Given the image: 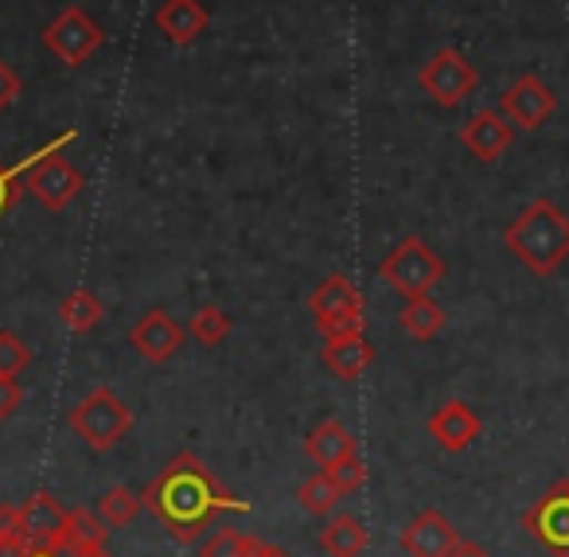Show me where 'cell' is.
<instances>
[{"instance_id": "1", "label": "cell", "mask_w": 569, "mask_h": 557, "mask_svg": "<svg viewBox=\"0 0 569 557\" xmlns=\"http://www.w3.org/2000/svg\"><path fill=\"white\" fill-rule=\"evenodd\" d=\"M144 510L172 534L180 546H196L207 538L214 518L222 515H250V499H238L234 491L214 479L199 456L180 452L160 468L157 479H149L141 491Z\"/></svg>"}, {"instance_id": "2", "label": "cell", "mask_w": 569, "mask_h": 557, "mask_svg": "<svg viewBox=\"0 0 569 557\" xmlns=\"http://www.w3.org/2000/svg\"><path fill=\"white\" fill-rule=\"evenodd\" d=\"M503 246L535 277H553L569 258V215L553 199H535L503 230Z\"/></svg>"}, {"instance_id": "3", "label": "cell", "mask_w": 569, "mask_h": 557, "mask_svg": "<svg viewBox=\"0 0 569 557\" xmlns=\"http://www.w3.org/2000/svg\"><path fill=\"white\" fill-rule=\"evenodd\" d=\"M71 432L90 448L94 456H106L133 432V409L121 401V394H113L110 386H94L82 401H74L67 414Z\"/></svg>"}, {"instance_id": "4", "label": "cell", "mask_w": 569, "mask_h": 557, "mask_svg": "<svg viewBox=\"0 0 569 557\" xmlns=\"http://www.w3.org/2000/svg\"><path fill=\"white\" fill-rule=\"evenodd\" d=\"M379 281H387L402 300L429 297L445 281V258L418 235H406L387 258L379 261Z\"/></svg>"}, {"instance_id": "5", "label": "cell", "mask_w": 569, "mask_h": 557, "mask_svg": "<svg viewBox=\"0 0 569 557\" xmlns=\"http://www.w3.org/2000/svg\"><path fill=\"white\" fill-rule=\"evenodd\" d=\"M40 43L51 59H59L63 67H82L90 63V56H98L106 43V28L90 17L79 4H67L59 17L48 20V28L40 32Z\"/></svg>"}, {"instance_id": "6", "label": "cell", "mask_w": 569, "mask_h": 557, "mask_svg": "<svg viewBox=\"0 0 569 557\" xmlns=\"http://www.w3.org/2000/svg\"><path fill=\"white\" fill-rule=\"evenodd\" d=\"M418 87H421V95H426L429 102L441 106V110H457L465 98L476 95L480 74H476V67L468 63L457 48H441L421 63Z\"/></svg>"}, {"instance_id": "7", "label": "cell", "mask_w": 569, "mask_h": 557, "mask_svg": "<svg viewBox=\"0 0 569 557\" xmlns=\"http://www.w3.org/2000/svg\"><path fill=\"white\" fill-rule=\"evenodd\" d=\"M309 312L317 320L320 336H343V331H363V292L343 273H332L312 289Z\"/></svg>"}, {"instance_id": "8", "label": "cell", "mask_w": 569, "mask_h": 557, "mask_svg": "<svg viewBox=\"0 0 569 557\" xmlns=\"http://www.w3.org/2000/svg\"><path fill=\"white\" fill-rule=\"evenodd\" d=\"M24 188H28V196L43 207V211L59 215L82 196V188H87V176H82L79 168L63 157V152H51V157H43L40 165L28 172Z\"/></svg>"}, {"instance_id": "9", "label": "cell", "mask_w": 569, "mask_h": 557, "mask_svg": "<svg viewBox=\"0 0 569 557\" xmlns=\"http://www.w3.org/2000/svg\"><path fill=\"white\" fill-rule=\"evenodd\" d=\"M553 110H558V95H553L538 74H519V79L499 95V113H503L515 129H527V133L542 129L546 121L553 118Z\"/></svg>"}, {"instance_id": "10", "label": "cell", "mask_w": 569, "mask_h": 557, "mask_svg": "<svg viewBox=\"0 0 569 557\" xmlns=\"http://www.w3.org/2000/svg\"><path fill=\"white\" fill-rule=\"evenodd\" d=\"M522 526L538 546H546L553 557H569V484H553L535 507L522 515Z\"/></svg>"}, {"instance_id": "11", "label": "cell", "mask_w": 569, "mask_h": 557, "mask_svg": "<svg viewBox=\"0 0 569 557\" xmlns=\"http://www.w3.org/2000/svg\"><path fill=\"white\" fill-rule=\"evenodd\" d=\"M457 541H460L457 526L433 507L418 510V515L410 518V526L398 534V546H402L406 557H449Z\"/></svg>"}, {"instance_id": "12", "label": "cell", "mask_w": 569, "mask_h": 557, "mask_svg": "<svg viewBox=\"0 0 569 557\" xmlns=\"http://www.w3.org/2000/svg\"><path fill=\"white\" fill-rule=\"evenodd\" d=\"M129 347L141 355L144 362H168L183 347V328L164 312V308H149L141 320L129 328Z\"/></svg>"}, {"instance_id": "13", "label": "cell", "mask_w": 569, "mask_h": 557, "mask_svg": "<svg viewBox=\"0 0 569 557\" xmlns=\"http://www.w3.org/2000/svg\"><path fill=\"white\" fill-rule=\"evenodd\" d=\"M426 429H429V437L445 448V452H465V448L483 432V421L476 417V409L468 406V401L449 398L429 414Z\"/></svg>"}, {"instance_id": "14", "label": "cell", "mask_w": 569, "mask_h": 557, "mask_svg": "<svg viewBox=\"0 0 569 557\" xmlns=\"http://www.w3.org/2000/svg\"><path fill=\"white\" fill-rule=\"evenodd\" d=\"M515 141V126L499 110H480L460 126V145L472 152L480 165H496Z\"/></svg>"}, {"instance_id": "15", "label": "cell", "mask_w": 569, "mask_h": 557, "mask_svg": "<svg viewBox=\"0 0 569 557\" xmlns=\"http://www.w3.org/2000/svg\"><path fill=\"white\" fill-rule=\"evenodd\" d=\"M320 362L328 367V375H336L340 382H356L359 375H367L375 362V344L363 331H343V336H325L320 347Z\"/></svg>"}, {"instance_id": "16", "label": "cell", "mask_w": 569, "mask_h": 557, "mask_svg": "<svg viewBox=\"0 0 569 557\" xmlns=\"http://www.w3.org/2000/svg\"><path fill=\"white\" fill-rule=\"evenodd\" d=\"M152 24H157V32L172 48H188V43H196L207 32L211 17H207V9L199 0H164L157 9V17H152Z\"/></svg>"}, {"instance_id": "17", "label": "cell", "mask_w": 569, "mask_h": 557, "mask_svg": "<svg viewBox=\"0 0 569 557\" xmlns=\"http://www.w3.org/2000/svg\"><path fill=\"white\" fill-rule=\"evenodd\" d=\"M20 515H24V534L32 546H59V530H63V523H67V507L56 499V491L36 487V491L20 503Z\"/></svg>"}, {"instance_id": "18", "label": "cell", "mask_w": 569, "mask_h": 557, "mask_svg": "<svg viewBox=\"0 0 569 557\" xmlns=\"http://www.w3.org/2000/svg\"><path fill=\"white\" fill-rule=\"evenodd\" d=\"M305 452H309V460L320 464V468H332V464H343V460H351V456H359V440L340 417H325V421L305 437Z\"/></svg>"}, {"instance_id": "19", "label": "cell", "mask_w": 569, "mask_h": 557, "mask_svg": "<svg viewBox=\"0 0 569 557\" xmlns=\"http://www.w3.org/2000/svg\"><path fill=\"white\" fill-rule=\"evenodd\" d=\"M106 538H110V526L98 518V510L90 507H71L67 510V523L59 530V546L74 557H98L106 554Z\"/></svg>"}, {"instance_id": "20", "label": "cell", "mask_w": 569, "mask_h": 557, "mask_svg": "<svg viewBox=\"0 0 569 557\" xmlns=\"http://www.w3.org/2000/svg\"><path fill=\"white\" fill-rule=\"evenodd\" d=\"M71 141H79V129H63L59 137H51L48 145H40L36 152H28L24 160H17V165H0V219L17 207V199H20V180H24L28 172H32L36 165H40L43 157H51V152H63Z\"/></svg>"}, {"instance_id": "21", "label": "cell", "mask_w": 569, "mask_h": 557, "mask_svg": "<svg viewBox=\"0 0 569 557\" xmlns=\"http://www.w3.org/2000/svg\"><path fill=\"white\" fill-rule=\"evenodd\" d=\"M320 549H325L328 557H363L367 549V526L359 523L356 515H328V523L320 526Z\"/></svg>"}, {"instance_id": "22", "label": "cell", "mask_w": 569, "mask_h": 557, "mask_svg": "<svg viewBox=\"0 0 569 557\" xmlns=\"http://www.w3.org/2000/svg\"><path fill=\"white\" fill-rule=\"evenodd\" d=\"M102 320H106L102 297L90 292V289H82V285L59 300V324H63L67 331H74V336H87V331H94Z\"/></svg>"}, {"instance_id": "23", "label": "cell", "mask_w": 569, "mask_h": 557, "mask_svg": "<svg viewBox=\"0 0 569 557\" xmlns=\"http://www.w3.org/2000/svg\"><path fill=\"white\" fill-rule=\"evenodd\" d=\"M398 328H402L410 339H418V344H426V339L441 336L445 308L437 305L433 297H410L402 305V312H398Z\"/></svg>"}, {"instance_id": "24", "label": "cell", "mask_w": 569, "mask_h": 557, "mask_svg": "<svg viewBox=\"0 0 569 557\" xmlns=\"http://www.w3.org/2000/svg\"><path fill=\"white\" fill-rule=\"evenodd\" d=\"M94 510H98V518L110 526V530H126V526H133L137 515L144 510V499L133 491V487L118 484V487H110V491L98 495V507Z\"/></svg>"}, {"instance_id": "25", "label": "cell", "mask_w": 569, "mask_h": 557, "mask_svg": "<svg viewBox=\"0 0 569 557\" xmlns=\"http://www.w3.org/2000/svg\"><path fill=\"white\" fill-rule=\"evenodd\" d=\"M230 331H234V316H230L227 308H219V305L196 308V312H191V320H188V336L196 339V344H203V347L227 344Z\"/></svg>"}, {"instance_id": "26", "label": "cell", "mask_w": 569, "mask_h": 557, "mask_svg": "<svg viewBox=\"0 0 569 557\" xmlns=\"http://www.w3.org/2000/svg\"><path fill=\"white\" fill-rule=\"evenodd\" d=\"M340 499H343V491L340 487L328 479V471L320 468L317 476H309L301 487H297V503H301V510H309V515H317V518H328L336 507H340Z\"/></svg>"}, {"instance_id": "27", "label": "cell", "mask_w": 569, "mask_h": 557, "mask_svg": "<svg viewBox=\"0 0 569 557\" xmlns=\"http://www.w3.org/2000/svg\"><path fill=\"white\" fill-rule=\"evenodd\" d=\"M258 546L261 541L253 534H242L234 526H219V530L199 541V557H253Z\"/></svg>"}, {"instance_id": "28", "label": "cell", "mask_w": 569, "mask_h": 557, "mask_svg": "<svg viewBox=\"0 0 569 557\" xmlns=\"http://www.w3.org/2000/svg\"><path fill=\"white\" fill-rule=\"evenodd\" d=\"M36 351L12 328H0V378H20L32 367Z\"/></svg>"}, {"instance_id": "29", "label": "cell", "mask_w": 569, "mask_h": 557, "mask_svg": "<svg viewBox=\"0 0 569 557\" xmlns=\"http://www.w3.org/2000/svg\"><path fill=\"white\" fill-rule=\"evenodd\" d=\"M325 471H328V479H332V484L340 487L343 495L359 491V487L367 484V464L359 460V456H351V460H343V464H332V468H325Z\"/></svg>"}, {"instance_id": "30", "label": "cell", "mask_w": 569, "mask_h": 557, "mask_svg": "<svg viewBox=\"0 0 569 557\" xmlns=\"http://www.w3.org/2000/svg\"><path fill=\"white\" fill-rule=\"evenodd\" d=\"M0 541H28L20 503H4V507H0Z\"/></svg>"}, {"instance_id": "31", "label": "cell", "mask_w": 569, "mask_h": 557, "mask_svg": "<svg viewBox=\"0 0 569 557\" xmlns=\"http://www.w3.org/2000/svg\"><path fill=\"white\" fill-rule=\"evenodd\" d=\"M0 557H74L63 546H32V541H0Z\"/></svg>"}, {"instance_id": "32", "label": "cell", "mask_w": 569, "mask_h": 557, "mask_svg": "<svg viewBox=\"0 0 569 557\" xmlns=\"http://www.w3.org/2000/svg\"><path fill=\"white\" fill-rule=\"evenodd\" d=\"M20 406H24V386H20V378H0V421H9Z\"/></svg>"}, {"instance_id": "33", "label": "cell", "mask_w": 569, "mask_h": 557, "mask_svg": "<svg viewBox=\"0 0 569 557\" xmlns=\"http://www.w3.org/2000/svg\"><path fill=\"white\" fill-rule=\"evenodd\" d=\"M20 90H24V82H20V74L12 71V67L4 63V59H0V113L12 110V106H17Z\"/></svg>"}, {"instance_id": "34", "label": "cell", "mask_w": 569, "mask_h": 557, "mask_svg": "<svg viewBox=\"0 0 569 557\" xmlns=\"http://www.w3.org/2000/svg\"><path fill=\"white\" fill-rule=\"evenodd\" d=\"M449 557H491V554L480 546V541H468V538H460L457 546H452V554H449Z\"/></svg>"}, {"instance_id": "35", "label": "cell", "mask_w": 569, "mask_h": 557, "mask_svg": "<svg viewBox=\"0 0 569 557\" xmlns=\"http://www.w3.org/2000/svg\"><path fill=\"white\" fill-rule=\"evenodd\" d=\"M253 557H293V554H289V549H281V546H266V541H261V546L253 549Z\"/></svg>"}, {"instance_id": "36", "label": "cell", "mask_w": 569, "mask_h": 557, "mask_svg": "<svg viewBox=\"0 0 569 557\" xmlns=\"http://www.w3.org/2000/svg\"><path fill=\"white\" fill-rule=\"evenodd\" d=\"M98 557H110V554H98Z\"/></svg>"}, {"instance_id": "37", "label": "cell", "mask_w": 569, "mask_h": 557, "mask_svg": "<svg viewBox=\"0 0 569 557\" xmlns=\"http://www.w3.org/2000/svg\"><path fill=\"white\" fill-rule=\"evenodd\" d=\"M566 484H569V479H566Z\"/></svg>"}]
</instances>
